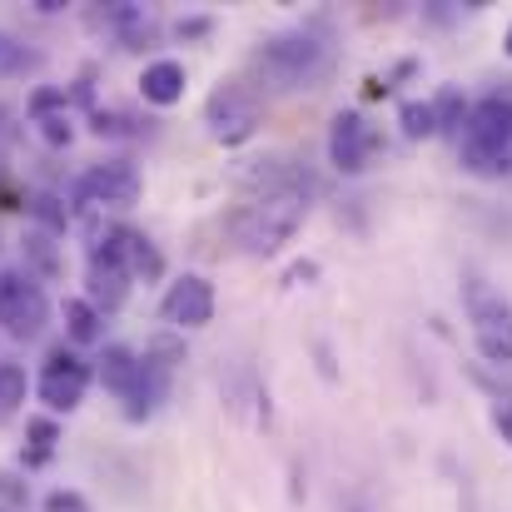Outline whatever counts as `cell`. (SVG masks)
<instances>
[{"mask_svg":"<svg viewBox=\"0 0 512 512\" xmlns=\"http://www.w3.org/2000/svg\"><path fill=\"white\" fill-rule=\"evenodd\" d=\"M304 214H309V194H304L299 184L264 189V194H254V199L244 204V214L234 219V239H239L244 254L269 259V254H279V249L299 234Z\"/></svg>","mask_w":512,"mask_h":512,"instance_id":"6da1fadb","label":"cell"},{"mask_svg":"<svg viewBox=\"0 0 512 512\" xmlns=\"http://www.w3.org/2000/svg\"><path fill=\"white\" fill-rule=\"evenodd\" d=\"M512 160V95H483L463 120V170L498 179Z\"/></svg>","mask_w":512,"mask_h":512,"instance_id":"7a4b0ae2","label":"cell"},{"mask_svg":"<svg viewBox=\"0 0 512 512\" xmlns=\"http://www.w3.org/2000/svg\"><path fill=\"white\" fill-rule=\"evenodd\" d=\"M254 70L274 90H314L329 70V45L304 35V30H289V35H274L254 50Z\"/></svg>","mask_w":512,"mask_h":512,"instance_id":"3957f363","label":"cell"},{"mask_svg":"<svg viewBox=\"0 0 512 512\" xmlns=\"http://www.w3.org/2000/svg\"><path fill=\"white\" fill-rule=\"evenodd\" d=\"M463 299H468V319H473V339L478 353L488 363H512V304L483 279H468L463 284Z\"/></svg>","mask_w":512,"mask_h":512,"instance_id":"277c9868","label":"cell"},{"mask_svg":"<svg viewBox=\"0 0 512 512\" xmlns=\"http://www.w3.org/2000/svg\"><path fill=\"white\" fill-rule=\"evenodd\" d=\"M50 324V299L30 274H0V329L10 339L30 343Z\"/></svg>","mask_w":512,"mask_h":512,"instance_id":"5b68a950","label":"cell"},{"mask_svg":"<svg viewBox=\"0 0 512 512\" xmlns=\"http://www.w3.org/2000/svg\"><path fill=\"white\" fill-rule=\"evenodd\" d=\"M90 378H95V368H90L80 353H70V348H55V353L45 358L40 378H35V393H40V403H45L50 413H75V408L85 403V388H90Z\"/></svg>","mask_w":512,"mask_h":512,"instance_id":"8992f818","label":"cell"},{"mask_svg":"<svg viewBox=\"0 0 512 512\" xmlns=\"http://www.w3.org/2000/svg\"><path fill=\"white\" fill-rule=\"evenodd\" d=\"M204 125L219 145H244L259 130V100L244 85H219L204 105Z\"/></svg>","mask_w":512,"mask_h":512,"instance_id":"52a82bcc","label":"cell"},{"mask_svg":"<svg viewBox=\"0 0 512 512\" xmlns=\"http://www.w3.org/2000/svg\"><path fill=\"white\" fill-rule=\"evenodd\" d=\"M130 274H125V264H120V254L110 249V229L95 239V254H90V269H85V304L105 319V314H115V309H125V299H130Z\"/></svg>","mask_w":512,"mask_h":512,"instance_id":"ba28073f","label":"cell"},{"mask_svg":"<svg viewBox=\"0 0 512 512\" xmlns=\"http://www.w3.org/2000/svg\"><path fill=\"white\" fill-rule=\"evenodd\" d=\"M80 199H85V209H130L140 199V174L130 160L90 165L80 179Z\"/></svg>","mask_w":512,"mask_h":512,"instance_id":"9c48e42d","label":"cell"},{"mask_svg":"<svg viewBox=\"0 0 512 512\" xmlns=\"http://www.w3.org/2000/svg\"><path fill=\"white\" fill-rule=\"evenodd\" d=\"M160 314H165V324H174V329H204L214 319V284L204 274L174 279L170 289H165V299H160Z\"/></svg>","mask_w":512,"mask_h":512,"instance_id":"30bf717a","label":"cell"},{"mask_svg":"<svg viewBox=\"0 0 512 512\" xmlns=\"http://www.w3.org/2000/svg\"><path fill=\"white\" fill-rule=\"evenodd\" d=\"M368 155H373V125L358 115V110H343L329 125V160L343 174H363L368 170Z\"/></svg>","mask_w":512,"mask_h":512,"instance_id":"8fae6325","label":"cell"},{"mask_svg":"<svg viewBox=\"0 0 512 512\" xmlns=\"http://www.w3.org/2000/svg\"><path fill=\"white\" fill-rule=\"evenodd\" d=\"M110 249L120 254V264H125L130 279H160V274H165L160 249H155L145 234H135V229H110Z\"/></svg>","mask_w":512,"mask_h":512,"instance_id":"7c38bea8","label":"cell"},{"mask_svg":"<svg viewBox=\"0 0 512 512\" xmlns=\"http://www.w3.org/2000/svg\"><path fill=\"white\" fill-rule=\"evenodd\" d=\"M95 373H100V383H105L110 393L130 398V393H135V383H140V358H135V348H125V343H110V348L100 353Z\"/></svg>","mask_w":512,"mask_h":512,"instance_id":"4fadbf2b","label":"cell"},{"mask_svg":"<svg viewBox=\"0 0 512 512\" xmlns=\"http://www.w3.org/2000/svg\"><path fill=\"white\" fill-rule=\"evenodd\" d=\"M140 95L150 105H179L184 100V65L179 60H155L140 75Z\"/></svg>","mask_w":512,"mask_h":512,"instance_id":"5bb4252c","label":"cell"},{"mask_svg":"<svg viewBox=\"0 0 512 512\" xmlns=\"http://www.w3.org/2000/svg\"><path fill=\"white\" fill-rule=\"evenodd\" d=\"M65 334H70L75 343H100L105 319H100L85 299H65Z\"/></svg>","mask_w":512,"mask_h":512,"instance_id":"9a60e30c","label":"cell"},{"mask_svg":"<svg viewBox=\"0 0 512 512\" xmlns=\"http://www.w3.org/2000/svg\"><path fill=\"white\" fill-rule=\"evenodd\" d=\"M20 403H25V368L20 363H0V423L15 418Z\"/></svg>","mask_w":512,"mask_h":512,"instance_id":"2e32d148","label":"cell"},{"mask_svg":"<svg viewBox=\"0 0 512 512\" xmlns=\"http://www.w3.org/2000/svg\"><path fill=\"white\" fill-rule=\"evenodd\" d=\"M428 110H433V125H438V130H458V125L468 120V105H463V95H458L453 85L438 90V100H433Z\"/></svg>","mask_w":512,"mask_h":512,"instance_id":"e0dca14e","label":"cell"},{"mask_svg":"<svg viewBox=\"0 0 512 512\" xmlns=\"http://www.w3.org/2000/svg\"><path fill=\"white\" fill-rule=\"evenodd\" d=\"M398 125H403V135H408V140H428V135H438L433 110H428L423 100H408V105L398 110Z\"/></svg>","mask_w":512,"mask_h":512,"instance_id":"ac0fdd59","label":"cell"},{"mask_svg":"<svg viewBox=\"0 0 512 512\" xmlns=\"http://www.w3.org/2000/svg\"><path fill=\"white\" fill-rule=\"evenodd\" d=\"M30 214H35L45 229H55V234H65V224H70V209H65L55 194H35V199H30Z\"/></svg>","mask_w":512,"mask_h":512,"instance_id":"d6986e66","label":"cell"},{"mask_svg":"<svg viewBox=\"0 0 512 512\" xmlns=\"http://www.w3.org/2000/svg\"><path fill=\"white\" fill-rule=\"evenodd\" d=\"M25 433H30V443H35L30 463H45V458H50V448L60 443V428H55L50 418H30V423H25Z\"/></svg>","mask_w":512,"mask_h":512,"instance_id":"ffe728a7","label":"cell"},{"mask_svg":"<svg viewBox=\"0 0 512 512\" xmlns=\"http://www.w3.org/2000/svg\"><path fill=\"white\" fill-rule=\"evenodd\" d=\"M30 254L40 259V269H45V274H60V259L45 249V239H40V234H30Z\"/></svg>","mask_w":512,"mask_h":512,"instance_id":"44dd1931","label":"cell"},{"mask_svg":"<svg viewBox=\"0 0 512 512\" xmlns=\"http://www.w3.org/2000/svg\"><path fill=\"white\" fill-rule=\"evenodd\" d=\"M45 512H85V503H80L75 493H50V498H45Z\"/></svg>","mask_w":512,"mask_h":512,"instance_id":"7402d4cb","label":"cell"},{"mask_svg":"<svg viewBox=\"0 0 512 512\" xmlns=\"http://www.w3.org/2000/svg\"><path fill=\"white\" fill-rule=\"evenodd\" d=\"M493 423H498V433L512 443V403H498V408H493Z\"/></svg>","mask_w":512,"mask_h":512,"instance_id":"603a6c76","label":"cell"},{"mask_svg":"<svg viewBox=\"0 0 512 512\" xmlns=\"http://www.w3.org/2000/svg\"><path fill=\"white\" fill-rule=\"evenodd\" d=\"M5 65H15V55H10V45L0 40V70H5Z\"/></svg>","mask_w":512,"mask_h":512,"instance_id":"cb8c5ba5","label":"cell"},{"mask_svg":"<svg viewBox=\"0 0 512 512\" xmlns=\"http://www.w3.org/2000/svg\"><path fill=\"white\" fill-rule=\"evenodd\" d=\"M503 50H508V55H512V25H508V40H503Z\"/></svg>","mask_w":512,"mask_h":512,"instance_id":"d4e9b609","label":"cell"}]
</instances>
